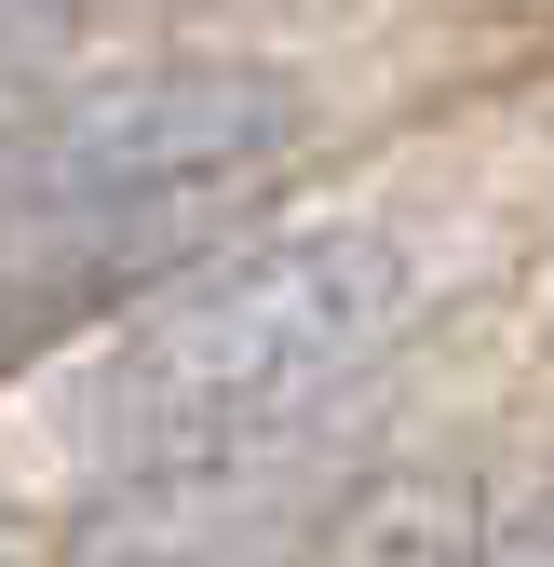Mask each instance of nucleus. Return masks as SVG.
I'll list each match as a JSON object with an SVG mask.
<instances>
[{"label":"nucleus","mask_w":554,"mask_h":567,"mask_svg":"<svg viewBox=\"0 0 554 567\" xmlns=\"http://www.w3.org/2000/svg\"><path fill=\"white\" fill-rule=\"evenodd\" d=\"M420 324V270L379 217H298L217 257H176L163 298L82 379V446L109 486H203L298 433Z\"/></svg>","instance_id":"f257e3e1"},{"label":"nucleus","mask_w":554,"mask_h":567,"mask_svg":"<svg viewBox=\"0 0 554 567\" xmlns=\"http://www.w3.org/2000/svg\"><path fill=\"white\" fill-rule=\"evenodd\" d=\"M473 567H554V540H541V554H501V540H488V554H473Z\"/></svg>","instance_id":"39448f33"},{"label":"nucleus","mask_w":554,"mask_h":567,"mask_svg":"<svg viewBox=\"0 0 554 567\" xmlns=\"http://www.w3.org/2000/svg\"><path fill=\"white\" fill-rule=\"evenodd\" d=\"M473 554H488V501L460 473H379L270 567H473Z\"/></svg>","instance_id":"7ed1b4c3"},{"label":"nucleus","mask_w":554,"mask_h":567,"mask_svg":"<svg viewBox=\"0 0 554 567\" xmlns=\"http://www.w3.org/2000/svg\"><path fill=\"white\" fill-rule=\"evenodd\" d=\"M298 82L270 68H122L68 82L41 122L0 135V270L82 298L122 270H176L257 176L298 163Z\"/></svg>","instance_id":"f03ea898"},{"label":"nucleus","mask_w":554,"mask_h":567,"mask_svg":"<svg viewBox=\"0 0 554 567\" xmlns=\"http://www.w3.org/2000/svg\"><path fill=\"white\" fill-rule=\"evenodd\" d=\"M68 54H82V0H0V135L68 95Z\"/></svg>","instance_id":"20e7f679"}]
</instances>
